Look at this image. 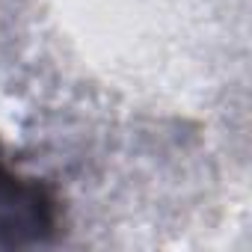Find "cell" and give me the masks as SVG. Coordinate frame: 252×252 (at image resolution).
Wrapping results in <instances>:
<instances>
[{
  "label": "cell",
  "mask_w": 252,
  "mask_h": 252,
  "mask_svg": "<svg viewBox=\"0 0 252 252\" xmlns=\"http://www.w3.org/2000/svg\"><path fill=\"white\" fill-rule=\"evenodd\" d=\"M60 231V199L33 175L9 163L0 146V249L51 243Z\"/></svg>",
  "instance_id": "6da1fadb"
}]
</instances>
